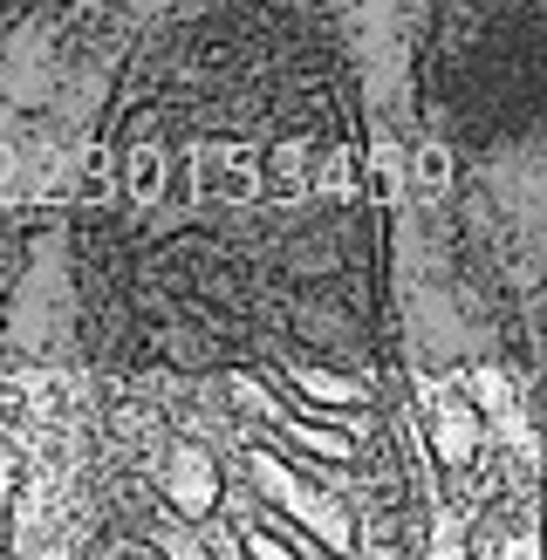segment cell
Instances as JSON below:
<instances>
[{
    "instance_id": "6da1fadb",
    "label": "cell",
    "mask_w": 547,
    "mask_h": 560,
    "mask_svg": "<svg viewBox=\"0 0 547 560\" xmlns=\"http://www.w3.org/2000/svg\"><path fill=\"white\" fill-rule=\"evenodd\" d=\"M418 178H424L431 191L452 185V158H445V144H418Z\"/></svg>"
}]
</instances>
